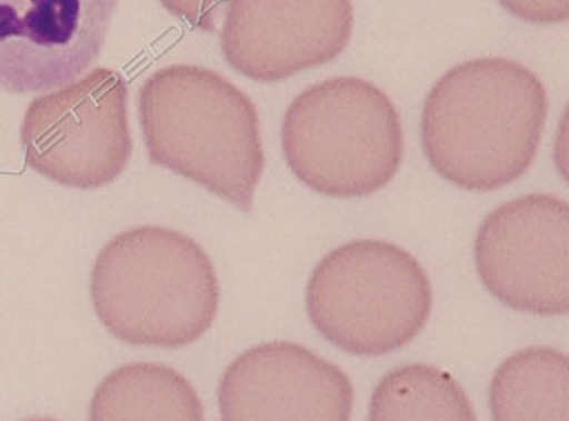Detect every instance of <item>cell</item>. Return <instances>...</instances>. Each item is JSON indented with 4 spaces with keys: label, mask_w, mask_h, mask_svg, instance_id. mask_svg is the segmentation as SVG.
I'll return each instance as SVG.
<instances>
[{
    "label": "cell",
    "mask_w": 569,
    "mask_h": 421,
    "mask_svg": "<svg viewBox=\"0 0 569 421\" xmlns=\"http://www.w3.org/2000/svg\"><path fill=\"white\" fill-rule=\"evenodd\" d=\"M89 293L103 328L130 345H191L219 308L209 254L191 237L160 227L133 228L106 244Z\"/></svg>",
    "instance_id": "3"
},
{
    "label": "cell",
    "mask_w": 569,
    "mask_h": 421,
    "mask_svg": "<svg viewBox=\"0 0 569 421\" xmlns=\"http://www.w3.org/2000/svg\"><path fill=\"white\" fill-rule=\"evenodd\" d=\"M120 0H0V91L43 93L97 61Z\"/></svg>",
    "instance_id": "8"
},
{
    "label": "cell",
    "mask_w": 569,
    "mask_h": 421,
    "mask_svg": "<svg viewBox=\"0 0 569 421\" xmlns=\"http://www.w3.org/2000/svg\"><path fill=\"white\" fill-rule=\"evenodd\" d=\"M372 421H473L476 409L467 391L449 372L426 363L390 370L373 388Z\"/></svg>",
    "instance_id": "13"
},
{
    "label": "cell",
    "mask_w": 569,
    "mask_h": 421,
    "mask_svg": "<svg viewBox=\"0 0 569 421\" xmlns=\"http://www.w3.org/2000/svg\"><path fill=\"white\" fill-rule=\"evenodd\" d=\"M227 421H347L355 405L351 379L307 347H251L224 370L218 388Z\"/></svg>",
    "instance_id": "10"
},
{
    "label": "cell",
    "mask_w": 569,
    "mask_h": 421,
    "mask_svg": "<svg viewBox=\"0 0 569 421\" xmlns=\"http://www.w3.org/2000/svg\"><path fill=\"white\" fill-rule=\"evenodd\" d=\"M307 313L320 337L358 358L399 351L432 310L426 269L385 240H351L326 254L307 284Z\"/></svg>",
    "instance_id": "5"
},
{
    "label": "cell",
    "mask_w": 569,
    "mask_h": 421,
    "mask_svg": "<svg viewBox=\"0 0 569 421\" xmlns=\"http://www.w3.org/2000/svg\"><path fill=\"white\" fill-rule=\"evenodd\" d=\"M139 121L153 164L253 210L266 166L260 123L230 80L194 64L160 68L139 91Z\"/></svg>",
    "instance_id": "2"
},
{
    "label": "cell",
    "mask_w": 569,
    "mask_h": 421,
    "mask_svg": "<svg viewBox=\"0 0 569 421\" xmlns=\"http://www.w3.org/2000/svg\"><path fill=\"white\" fill-rule=\"evenodd\" d=\"M477 274L495 299L530 315H568L569 207L553 194L500 204L473 244Z\"/></svg>",
    "instance_id": "7"
},
{
    "label": "cell",
    "mask_w": 569,
    "mask_h": 421,
    "mask_svg": "<svg viewBox=\"0 0 569 421\" xmlns=\"http://www.w3.org/2000/svg\"><path fill=\"white\" fill-rule=\"evenodd\" d=\"M293 177L337 200L367 198L399 173L405 151L399 111L360 77H333L293 98L281 123Z\"/></svg>",
    "instance_id": "4"
},
{
    "label": "cell",
    "mask_w": 569,
    "mask_h": 421,
    "mask_svg": "<svg viewBox=\"0 0 569 421\" xmlns=\"http://www.w3.org/2000/svg\"><path fill=\"white\" fill-rule=\"evenodd\" d=\"M352 29V0H228L222 56L248 79L280 82L335 61Z\"/></svg>",
    "instance_id": "9"
},
{
    "label": "cell",
    "mask_w": 569,
    "mask_h": 421,
    "mask_svg": "<svg viewBox=\"0 0 569 421\" xmlns=\"http://www.w3.org/2000/svg\"><path fill=\"white\" fill-rule=\"evenodd\" d=\"M497 421H568L569 363L556 347H527L498 367L489 384Z\"/></svg>",
    "instance_id": "11"
},
{
    "label": "cell",
    "mask_w": 569,
    "mask_h": 421,
    "mask_svg": "<svg viewBox=\"0 0 569 421\" xmlns=\"http://www.w3.org/2000/svg\"><path fill=\"white\" fill-rule=\"evenodd\" d=\"M127 106L129 89L111 68L36 98L20 130L26 164L62 187L109 186L132 156Z\"/></svg>",
    "instance_id": "6"
},
{
    "label": "cell",
    "mask_w": 569,
    "mask_h": 421,
    "mask_svg": "<svg viewBox=\"0 0 569 421\" xmlns=\"http://www.w3.org/2000/svg\"><path fill=\"white\" fill-rule=\"evenodd\" d=\"M498 4L533 26H557L569 17V0H498Z\"/></svg>",
    "instance_id": "14"
},
{
    "label": "cell",
    "mask_w": 569,
    "mask_h": 421,
    "mask_svg": "<svg viewBox=\"0 0 569 421\" xmlns=\"http://www.w3.org/2000/svg\"><path fill=\"white\" fill-rule=\"evenodd\" d=\"M169 13L194 27L198 31L216 29V13L221 0H160Z\"/></svg>",
    "instance_id": "15"
},
{
    "label": "cell",
    "mask_w": 569,
    "mask_h": 421,
    "mask_svg": "<svg viewBox=\"0 0 569 421\" xmlns=\"http://www.w3.org/2000/svg\"><path fill=\"white\" fill-rule=\"evenodd\" d=\"M203 404L191 382L166 364L133 363L103 379L94 391L89 420L201 421Z\"/></svg>",
    "instance_id": "12"
},
{
    "label": "cell",
    "mask_w": 569,
    "mask_h": 421,
    "mask_svg": "<svg viewBox=\"0 0 569 421\" xmlns=\"http://www.w3.org/2000/svg\"><path fill=\"white\" fill-rule=\"evenodd\" d=\"M547 116V89L532 70L512 59H470L426 97L423 153L452 186L497 191L529 171Z\"/></svg>",
    "instance_id": "1"
}]
</instances>
